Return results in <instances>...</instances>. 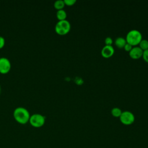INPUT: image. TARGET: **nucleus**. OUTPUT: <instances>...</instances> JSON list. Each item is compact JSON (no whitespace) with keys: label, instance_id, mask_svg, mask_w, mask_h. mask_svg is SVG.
Instances as JSON below:
<instances>
[{"label":"nucleus","instance_id":"obj_4","mask_svg":"<svg viewBox=\"0 0 148 148\" xmlns=\"http://www.w3.org/2000/svg\"><path fill=\"white\" fill-rule=\"evenodd\" d=\"M46 121V117L39 113H34L31 115L29 122L30 124L35 128H40L42 127Z\"/></svg>","mask_w":148,"mask_h":148},{"label":"nucleus","instance_id":"obj_9","mask_svg":"<svg viewBox=\"0 0 148 148\" xmlns=\"http://www.w3.org/2000/svg\"><path fill=\"white\" fill-rule=\"evenodd\" d=\"M126 43H127V42H126L125 39L123 37H121V36L117 38L114 40V45L119 49L124 48V47Z\"/></svg>","mask_w":148,"mask_h":148},{"label":"nucleus","instance_id":"obj_6","mask_svg":"<svg viewBox=\"0 0 148 148\" xmlns=\"http://www.w3.org/2000/svg\"><path fill=\"white\" fill-rule=\"evenodd\" d=\"M11 69L10 60L4 57H0V73L5 74L8 73Z\"/></svg>","mask_w":148,"mask_h":148},{"label":"nucleus","instance_id":"obj_7","mask_svg":"<svg viewBox=\"0 0 148 148\" xmlns=\"http://www.w3.org/2000/svg\"><path fill=\"white\" fill-rule=\"evenodd\" d=\"M101 55L105 58H108L112 57L114 53V49L112 46L105 45L103 46L101 51Z\"/></svg>","mask_w":148,"mask_h":148},{"label":"nucleus","instance_id":"obj_5","mask_svg":"<svg viewBox=\"0 0 148 148\" xmlns=\"http://www.w3.org/2000/svg\"><path fill=\"white\" fill-rule=\"evenodd\" d=\"M120 122L125 125H130L135 121V116L130 111H123L119 117Z\"/></svg>","mask_w":148,"mask_h":148},{"label":"nucleus","instance_id":"obj_1","mask_svg":"<svg viewBox=\"0 0 148 148\" xmlns=\"http://www.w3.org/2000/svg\"><path fill=\"white\" fill-rule=\"evenodd\" d=\"M30 116L29 111L23 106L17 107L13 111L14 119L21 124H25L29 122Z\"/></svg>","mask_w":148,"mask_h":148},{"label":"nucleus","instance_id":"obj_8","mask_svg":"<svg viewBox=\"0 0 148 148\" xmlns=\"http://www.w3.org/2000/svg\"><path fill=\"white\" fill-rule=\"evenodd\" d=\"M143 50L139 46H134L129 52L130 57L134 60H137L142 57Z\"/></svg>","mask_w":148,"mask_h":148},{"label":"nucleus","instance_id":"obj_10","mask_svg":"<svg viewBox=\"0 0 148 148\" xmlns=\"http://www.w3.org/2000/svg\"><path fill=\"white\" fill-rule=\"evenodd\" d=\"M56 17L58 21L61 20H66V17H67V14L66 12L64 10V9H61L58 10L56 12Z\"/></svg>","mask_w":148,"mask_h":148},{"label":"nucleus","instance_id":"obj_11","mask_svg":"<svg viewBox=\"0 0 148 148\" xmlns=\"http://www.w3.org/2000/svg\"><path fill=\"white\" fill-rule=\"evenodd\" d=\"M65 5L64 3V1L62 0H57V1H55L54 3V7L57 10L63 9Z\"/></svg>","mask_w":148,"mask_h":148},{"label":"nucleus","instance_id":"obj_15","mask_svg":"<svg viewBox=\"0 0 148 148\" xmlns=\"http://www.w3.org/2000/svg\"><path fill=\"white\" fill-rule=\"evenodd\" d=\"M105 45L112 46L113 43V39L110 37H109V36L106 37L105 39Z\"/></svg>","mask_w":148,"mask_h":148},{"label":"nucleus","instance_id":"obj_17","mask_svg":"<svg viewBox=\"0 0 148 148\" xmlns=\"http://www.w3.org/2000/svg\"><path fill=\"white\" fill-rule=\"evenodd\" d=\"M132 47H133V46H132V45H131L130 44L127 43L125 45V46H124V47L123 49H124L125 51H127V52L129 53V52L131 50V49H132Z\"/></svg>","mask_w":148,"mask_h":148},{"label":"nucleus","instance_id":"obj_12","mask_svg":"<svg viewBox=\"0 0 148 148\" xmlns=\"http://www.w3.org/2000/svg\"><path fill=\"white\" fill-rule=\"evenodd\" d=\"M123 111L119 108L115 107L111 110V114L114 117H120Z\"/></svg>","mask_w":148,"mask_h":148},{"label":"nucleus","instance_id":"obj_18","mask_svg":"<svg viewBox=\"0 0 148 148\" xmlns=\"http://www.w3.org/2000/svg\"><path fill=\"white\" fill-rule=\"evenodd\" d=\"M5 38L3 36H0V49L3 47V46H5Z\"/></svg>","mask_w":148,"mask_h":148},{"label":"nucleus","instance_id":"obj_2","mask_svg":"<svg viewBox=\"0 0 148 148\" xmlns=\"http://www.w3.org/2000/svg\"><path fill=\"white\" fill-rule=\"evenodd\" d=\"M125 40L127 43L130 44L132 46H136L142 40V35L139 31L132 29L127 33Z\"/></svg>","mask_w":148,"mask_h":148},{"label":"nucleus","instance_id":"obj_16","mask_svg":"<svg viewBox=\"0 0 148 148\" xmlns=\"http://www.w3.org/2000/svg\"><path fill=\"white\" fill-rule=\"evenodd\" d=\"M142 57L145 62L148 63V49L143 51V55Z\"/></svg>","mask_w":148,"mask_h":148},{"label":"nucleus","instance_id":"obj_14","mask_svg":"<svg viewBox=\"0 0 148 148\" xmlns=\"http://www.w3.org/2000/svg\"><path fill=\"white\" fill-rule=\"evenodd\" d=\"M64 1L65 3V5L69 6H73L76 2V0H64Z\"/></svg>","mask_w":148,"mask_h":148},{"label":"nucleus","instance_id":"obj_19","mask_svg":"<svg viewBox=\"0 0 148 148\" xmlns=\"http://www.w3.org/2000/svg\"><path fill=\"white\" fill-rule=\"evenodd\" d=\"M1 86H0V93H1Z\"/></svg>","mask_w":148,"mask_h":148},{"label":"nucleus","instance_id":"obj_3","mask_svg":"<svg viewBox=\"0 0 148 148\" xmlns=\"http://www.w3.org/2000/svg\"><path fill=\"white\" fill-rule=\"evenodd\" d=\"M71 27V24L67 20L58 21L55 25V31L58 35H64L70 31Z\"/></svg>","mask_w":148,"mask_h":148},{"label":"nucleus","instance_id":"obj_13","mask_svg":"<svg viewBox=\"0 0 148 148\" xmlns=\"http://www.w3.org/2000/svg\"><path fill=\"white\" fill-rule=\"evenodd\" d=\"M139 47L143 50L145 51L148 49V40L146 39H143L139 43Z\"/></svg>","mask_w":148,"mask_h":148}]
</instances>
